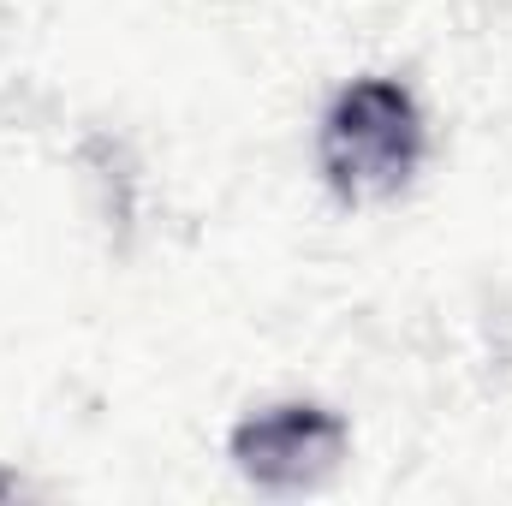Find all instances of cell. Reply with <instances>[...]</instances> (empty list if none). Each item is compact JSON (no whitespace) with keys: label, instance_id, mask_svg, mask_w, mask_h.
Listing matches in <instances>:
<instances>
[{"label":"cell","instance_id":"obj_1","mask_svg":"<svg viewBox=\"0 0 512 506\" xmlns=\"http://www.w3.org/2000/svg\"><path fill=\"white\" fill-rule=\"evenodd\" d=\"M423 108L399 78H358L322 114L316 161L340 203H387L423 167Z\"/></svg>","mask_w":512,"mask_h":506},{"label":"cell","instance_id":"obj_2","mask_svg":"<svg viewBox=\"0 0 512 506\" xmlns=\"http://www.w3.org/2000/svg\"><path fill=\"white\" fill-rule=\"evenodd\" d=\"M352 447V429L334 405L316 399H280L251 411L233 429V465L239 477H251L268 495H292V489H316L340 471Z\"/></svg>","mask_w":512,"mask_h":506}]
</instances>
